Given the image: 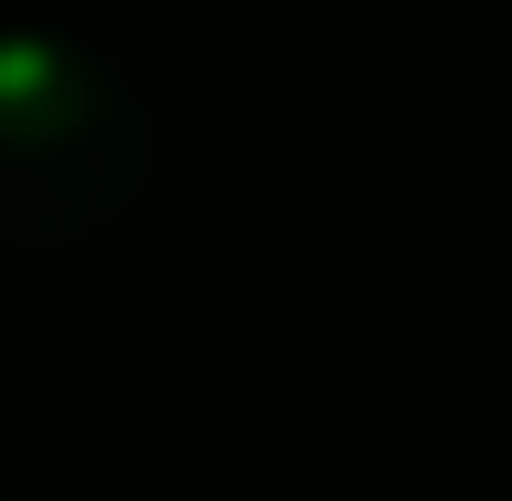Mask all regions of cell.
I'll use <instances>...</instances> for the list:
<instances>
[{
    "label": "cell",
    "mask_w": 512,
    "mask_h": 501,
    "mask_svg": "<svg viewBox=\"0 0 512 501\" xmlns=\"http://www.w3.org/2000/svg\"><path fill=\"white\" fill-rule=\"evenodd\" d=\"M153 175L131 77L66 33H0V251H77Z\"/></svg>",
    "instance_id": "obj_1"
}]
</instances>
